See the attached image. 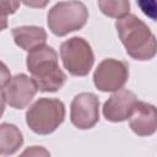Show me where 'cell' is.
Listing matches in <instances>:
<instances>
[{"label": "cell", "instance_id": "cell-1", "mask_svg": "<svg viewBox=\"0 0 157 157\" xmlns=\"http://www.w3.org/2000/svg\"><path fill=\"white\" fill-rule=\"evenodd\" d=\"M115 28L125 47L126 53L140 61L152 59L157 53V39L147 27L135 15H126L117 20Z\"/></svg>", "mask_w": 157, "mask_h": 157}, {"label": "cell", "instance_id": "cell-2", "mask_svg": "<svg viewBox=\"0 0 157 157\" xmlns=\"http://www.w3.org/2000/svg\"><path fill=\"white\" fill-rule=\"evenodd\" d=\"M26 64L42 92H56L66 81V75L58 65V54L49 45L29 52Z\"/></svg>", "mask_w": 157, "mask_h": 157}, {"label": "cell", "instance_id": "cell-3", "mask_svg": "<svg viewBox=\"0 0 157 157\" xmlns=\"http://www.w3.org/2000/svg\"><path fill=\"white\" fill-rule=\"evenodd\" d=\"M64 103L56 98H39L26 113L27 125L39 135H48L55 131L64 121Z\"/></svg>", "mask_w": 157, "mask_h": 157}, {"label": "cell", "instance_id": "cell-4", "mask_svg": "<svg viewBox=\"0 0 157 157\" xmlns=\"http://www.w3.org/2000/svg\"><path fill=\"white\" fill-rule=\"evenodd\" d=\"M88 18V11L81 1H61L48 12L49 29L58 37L82 28Z\"/></svg>", "mask_w": 157, "mask_h": 157}, {"label": "cell", "instance_id": "cell-5", "mask_svg": "<svg viewBox=\"0 0 157 157\" xmlns=\"http://www.w3.org/2000/svg\"><path fill=\"white\" fill-rule=\"evenodd\" d=\"M64 67L74 76H86L93 66L94 55L91 45L81 37H72L60 47Z\"/></svg>", "mask_w": 157, "mask_h": 157}, {"label": "cell", "instance_id": "cell-6", "mask_svg": "<svg viewBox=\"0 0 157 157\" xmlns=\"http://www.w3.org/2000/svg\"><path fill=\"white\" fill-rule=\"evenodd\" d=\"M129 78V65L117 59H104L94 70L93 82L103 92L119 91Z\"/></svg>", "mask_w": 157, "mask_h": 157}, {"label": "cell", "instance_id": "cell-7", "mask_svg": "<svg viewBox=\"0 0 157 157\" xmlns=\"http://www.w3.org/2000/svg\"><path fill=\"white\" fill-rule=\"evenodd\" d=\"M37 91L38 87L33 77L18 74L1 86V98L2 102L7 103L10 107L22 109L31 103Z\"/></svg>", "mask_w": 157, "mask_h": 157}, {"label": "cell", "instance_id": "cell-8", "mask_svg": "<svg viewBox=\"0 0 157 157\" xmlns=\"http://www.w3.org/2000/svg\"><path fill=\"white\" fill-rule=\"evenodd\" d=\"M70 119L77 129L93 128L99 119V101L97 96L90 92L75 96L70 107Z\"/></svg>", "mask_w": 157, "mask_h": 157}, {"label": "cell", "instance_id": "cell-9", "mask_svg": "<svg viewBox=\"0 0 157 157\" xmlns=\"http://www.w3.org/2000/svg\"><path fill=\"white\" fill-rule=\"evenodd\" d=\"M136 96L125 88L114 92L103 105V115L107 120L118 123L130 118L136 104Z\"/></svg>", "mask_w": 157, "mask_h": 157}, {"label": "cell", "instance_id": "cell-10", "mask_svg": "<svg viewBox=\"0 0 157 157\" xmlns=\"http://www.w3.org/2000/svg\"><path fill=\"white\" fill-rule=\"evenodd\" d=\"M129 125L139 136L152 135L157 130V108L150 103L137 101L129 118Z\"/></svg>", "mask_w": 157, "mask_h": 157}, {"label": "cell", "instance_id": "cell-11", "mask_svg": "<svg viewBox=\"0 0 157 157\" xmlns=\"http://www.w3.org/2000/svg\"><path fill=\"white\" fill-rule=\"evenodd\" d=\"M12 37L15 43L22 48L23 50H27L28 53L45 45L47 42V33L42 27L37 26H21L12 29Z\"/></svg>", "mask_w": 157, "mask_h": 157}, {"label": "cell", "instance_id": "cell-12", "mask_svg": "<svg viewBox=\"0 0 157 157\" xmlns=\"http://www.w3.org/2000/svg\"><path fill=\"white\" fill-rule=\"evenodd\" d=\"M23 144V136L13 124L2 123L0 126V153L2 156L15 153Z\"/></svg>", "mask_w": 157, "mask_h": 157}, {"label": "cell", "instance_id": "cell-13", "mask_svg": "<svg viewBox=\"0 0 157 157\" xmlns=\"http://www.w3.org/2000/svg\"><path fill=\"white\" fill-rule=\"evenodd\" d=\"M98 6L101 9V11L109 16V17H114V18H123L124 16L129 15V9H130V2L126 0H115V1H110V0H99L98 1Z\"/></svg>", "mask_w": 157, "mask_h": 157}, {"label": "cell", "instance_id": "cell-14", "mask_svg": "<svg viewBox=\"0 0 157 157\" xmlns=\"http://www.w3.org/2000/svg\"><path fill=\"white\" fill-rule=\"evenodd\" d=\"M137 5L147 17L157 22V0H141Z\"/></svg>", "mask_w": 157, "mask_h": 157}, {"label": "cell", "instance_id": "cell-15", "mask_svg": "<svg viewBox=\"0 0 157 157\" xmlns=\"http://www.w3.org/2000/svg\"><path fill=\"white\" fill-rule=\"evenodd\" d=\"M20 157H50V153L42 146H31L27 147Z\"/></svg>", "mask_w": 157, "mask_h": 157}, {"label": "cell", "instance_id": "cell-16", "mask_svg": "<svg viewBox=\"0 0 157 157\" xmlns=\"http://www.w3.org/2000/svg\"><path fill=\"white\" fill-rule=\"evenodd\" d=\"M20 6V2L17 1H1V13H2V21H4V27H5V18L7 13H13L16 9Z\"/></svg>", "mask_w": 157, "mask_h": 157}]
</instances>
